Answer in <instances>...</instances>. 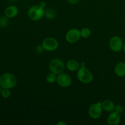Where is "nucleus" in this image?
Returning <instances> with one entry per match:
<instances>
[{"label": "nucleus", "instance_id": "f257e3e1", "mask_svg": "<svg viewBox=\"0 0 125 125\" xmlns=\"http://www.w3.org/2000/svg\"><path fill=\"white\" fill-rule=\"evenodd\" d=\"M17 84V78L12 73H5L0 76V85L2 89H13Z\"/></svg>", "mask_w": 125, "mask_h": 125}, {"label": "nucleus", "instance_id": "f03ea898", "mask_svg": "<svg viewBox=\"0 0 125 125\" xmlns=\"http://www.w3.org/2000/svg\"><path fill=\"white\" fill-rule=\"evenodd\" d=\"M45 11L44 7L41 5L32 6L29 9L28 11V16L30 20L32 21H38L43 17Z\"/></svg>", "mask_w": 125, "mask_h": 125}, {"label": "nucleus", "instance_id": "7ed1b4c3", "mask_svg": "<svg viewBox=\"0 0 125 125\" xmlns=\"http://www.w3.org/2000/svg\"><path fill=\"white\" fill-rule=\"evenodd\" d=\"M77 78L83 84H90L94 80V76L87 68L82 66L77 72Z\"/></svg>", "mask_w": 125, "mask_h": 125}, {"label": "nucleus", "instance_id": "20e7f679", "mask_svg": "<svg viewBox=\"0 0 125 125\" xmlns=\"http://www.w3.org/2000/svg\"><path fill=\"white\" fill-rule=\"evenodd\" d=\"M65 68V65L60 59H52L49 62V69L50 72L57 75L63 73Z\"/></svg>", "mask_w": 125, "mask_h": 125}, {"label": "nucleus", "instance_id": "39448f33", "mask_svg": "<svg viewBox=\"0 0 125 125\" xmlns=\"http://www.w3.org/2000/svg\"><path fill=\"white\" fill-rule=\"evenodd\" d=\"M59 47V42L54 37H46L43 40L42 48L46 51H54Z\"/></svg>", "mask_w": 125, "mask_h": 125}, {"label": "nucleus", "instance_id": "423d86ee", "mask_svg": "<svg viewBox=\"0 0 125 125\" xmlns=\"http://www.w3.org/2000/svg\"><path fill=\"white\" fill-rule=\"evenodd\" d=\"M81 38L80 31L76 28H73L67 31L65 34V40L69 43L74 44L78 42Z\"/></svg>", "mask_w": 125, "mask_h": 125}, {"label": "nucleus", "instance_id": "0eeeda50", "mask_svg": "<svg viewBox=\"0 0 125 125\" xmlns=\"http://www.w3.org/2000/svg\"><path fill=\"white\" fill-rule=\"evenodd\" d=\"M89 115L93 119H98L100 118L102 115L103 108L101 106V103H94L89 107Z\"/></svg>", "mask_w": 125, "mask_h": 125}, {"label": "nucleus", "instance_id": "6e6552de", "mask_svg": "<svg viewBox=\"0 0 125 125\" xmlns=\"http://www.w3.org/2000/svg\"><path fill=\"white\" fill-rule=\"evenodd\" d=\"M123 42L119 36H113L109 40V47L112 51L115 52H120L123 50Z\"/></svg>", "mask_w": 125, "mask_h": 125}, {"label": "nucleus", "instance_id": "1a4fd4ad", "mask_svg": "<svg viewBox=\"0 0 125 125\" xmlns=\"http://www.w3.org/2000/svg\"><path fill=\"white\" fill-rule=\"evenodd\" d=\"M56 83L61 87L67 88L72 85V79L67 73H62L57 75Z\"/></svg>", "mask_w": 125, "mask_h": 125}, {"label": "nucleus", "instance_id": "9d476101", "mask_svg": "<svg viewBox=\"0 0 125 125\" xmlns=\"http://www.w3.org/2000/svg\"><path fill=\"white\" fill-rule=\"evenodd\" d=\"M118 113L115 111L110 112L107 118V123L109 125H118L120 123L121 117Z\"/></svg>", "mask_w": 125, "mask_h": 125}, {"label": "nucleus", "instance_id": "9b49d317", "mask_svg": "<svg viewBox=\"0 0 125 125\" xmlns=\"http://www.w3.org/2000/svg\"><path fill=\"white\" fill-rule=\"evenodd\" d=\"M65 67L70 72H76L81 67L80 63L78 61L74 59H70L67 62Z\"/></svg>", "mask_w": 125, "mask_h": 125}, {"label": "nucleus", "instance_id": "f8f14e48", "mask_svg": "<svg viewBox=\"0 0 125 125\" xmlns=\"http://www.w3.org/2000/svg\"><path fill=\"white\" fill-rule=\"evenodd\" d=\"M18 9L15 6H9L5 9L4 14L5 16L7 18H14L18 15Z\"/></svg>", "mask_w": 125, "mask_h": 125}, {"label": "nucleus", "instance_id": "ddd939ff", "mask_svg": "<svg viewBox=\"0 0 125 125\" xmlns=\"http://www.w3.org/2000/svg\"><path fill=\"white\" fill-rule=\"evenodd\" d=\"M101 106H102L103 110L107 112H112L115 111V105L114 103L109 100H104L101 103Z\"/></svg>", "mask_w": 125, "mask_h": 125}, {"label": "nucleus", "instance_id": "4468645a", "mask_svg": "<svg viewBox=\"0 0 125 125\" xmlns=\"http://www.w3.org/2000/svg\"><path fill=\"white\" fill-rule=\"evenodd\" d=\"M114 72L116 75L118 77H123L125 76V62H120L115 65Z\"/></svg>", "mask_w": 125, "mask_h": 125}, {"label": "nucleus", "instance_id": "2eb2a0df", "mask_svg": "<svg viewBox=\"0 0 125 125\" xmlns=\"http://www.w3.org/2000/svg\"><path fill=\"white\" fill-rule=\"evenodd\" d=\"M57 74H54L52 72H50L46 75V81L49 84H53V83H56V81H57Z\"/></svg>", "mask_w": 125, "mask_h": 125}, {"label": "nucleus", "instance_id": "dca6fc26", "mask_svg": "<svg viewBox=\"0 0 125 125\" xmlns=\"http://www.w3.org/2000/svg\"><path fill=\"white\" fill-rule=\"evenodd\" d=\"M81 35L83 39H87L91 35V31L87 28H83L80 30Z\"/></svg>", "mask_w": 125, "mask_h": 125}, {"label": "nucleus", "instance_id": "f3484780", "mask_svg": "<svg viewBox=\"0 0 125 125\" xmlns=\"http://www.w3.org/2000/svg\"><path fill=\"white\" fill-rule=\"evenodd\" d=\"M45 15L46 16L47 18L52 19V18H54L55 16H56V12L54 10L51 9H47L45 11Z\"/></svg>", "mask_w": 125, "mask_h": 125}, {"label": "nucleus", "instance_id": "a211bd4d", "mask_svg": "<svg viewBox=\"0 0 125 125\" xmlns=\"http://www.w3.org/2000/svg\"><path fill=\"white\" fill-rule=\"evenodd\" d=\"M1 95L2 98H8L11 95V92L10 91V89H2L1 90Z\"/></svg>", "mask_w": 125, "mask_h": 125}, {"label": "nucleus", "instance_id": "6ab92c4d", "mask_svg": "<svg viewBox=\"0 0 125 125\" xmlns=\"http://www.w3.org/2000/svg\"><path fill=\"white\" fill-rule=\"evenodd\" d=\"M8 20H7V17H1L0 18V26L2 27H5L8 24Z\"/></svg>", "mask_w": 125, "mask_h": 125}, {"label": "nucleus", "instance_id": "aec40b11", "mask_svg": "<svg viewBox=\"0 0 125 125\" xmlns=\"http://www.w3.org/2000/svg\"><path fill=\"white\" fill-rule=\"evenodd\" d=\"M115 111L117 112V113H118L119 114H121L124 111V107L121 104H118L117 106H115Z\"/></svg>", "mask_w": 125, "mask_h": 125}, {"label": "nucleus", "instance_id": "412c9836", "mask_svg": "<svg viewBox=\"0 0 125 125\" xmlns=\"http://www.w3.org/2000/svg\"><path fill=\"white\" fill-rule=\"evenodd\" d=\"M67 1L71 4H76L78 3L81 0H67Z\"/></svg>", "mask_w": 125, "mask_h": 125}, {"label": "nucleus", "instance_id": "4be33fe9", "mask_svg": "<svg viewBox=\"0 0 125 125\" xmlns=\"http://www.w3.org/2000/svg\"><path fill=\"white\" fill-rule=\"evenodd\" d=\"M57 125H67V123H66L65 122H63V121H60V122H57Z\"/></svg>", "mask_w": 125, "mask_h": 125}, {"label": "nucleus", "instance_id": "5701e85b", "mask_svg": "<svg viewBox=\"0 0 125 125\" xmlns=\"http://www.w3.org/2000/svg\"><path fill=\"white\" fill-rule=\"evenodd\" d=\"M123 51H124V52L125 53V43H124V45H123Z\"/></svg>", "mask_w": 125, "mask_h": 125}, {"label": "nucleus", "instance_id": "b1692460", "mask_svg": "<svg viewBox=\"0 0 125 125\" xmlns=\"http://www.w3.org/2000/svg\"><path fill=\"white\" fill-rule=\"evenodd\" d=\"M1 90H2V87H1V85H0V94H1Z\"/></svg>", "mask_w": 125, "mask_h": 125}, {"label": "nucleus", "instance_id": "393cba45", "mask_svg": "<svg viewBox=\"0 0 125 125\" xmlns=\"http://www.w3.org/2000/svg\"></svg>", "mask_w": 125, "mask_h": 125}]
</instances>
